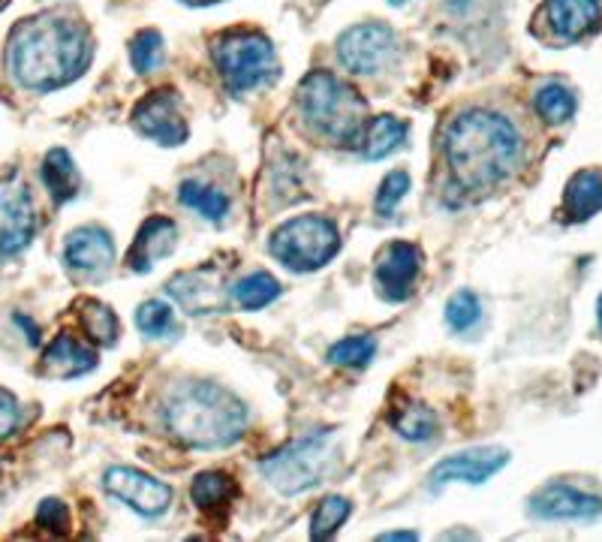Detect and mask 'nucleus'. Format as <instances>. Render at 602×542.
<instances>
[{
  "mask_svg": "<svg viewBox=\"0 0 602 542\" xmlns=\"http://www.w3.org/2000/svg\"><path fill=\"white\" fill-rule=\"evenodd\" d=\"M446 166L458 191L470 196L501 187L522 166V136L510 118L489 109H470L455 118L444 142Z\"/></svg>",
  "mask_w": 602,
  "mask_h": 542,
  "instance_id": "obj_1",
  "label": "nucleus"
},
{
  "mask_svg": "<svg viewBox=\"0 0 602 542\" xmlns=\"http://www.w3.org/2000/svg\"><path fill=\"white\" fill-rule=\"evenodd\" d=\"M12 79L22 88L46 94L76 82L91 61L88 31L64 15H36L15 24L7 48Z\"/></svg>",
  "mask_w": 602,
  "mask_h": 542,
  "instance_id": "obj_2",
  "label": "nucleus"
},
{
  "mask_svg": "<svg viewBox=\"0 0 602 542\" xmlns=\"http://www.w3.org/2000/svg\"><path fill=\"white\" fill-rule=\"evenodd\" d=\"M172 437L194 449H223L244 434L248 413L239 398L217 383L178 386L163 406Z\"/></svg>",
  "mask_w": 602,
  "mask_h": 542,
  "instance_id": "obj_3",
  "label": "nucleus"
},
{
  "mask_svg": "<svg viewBox=\"0 0 602 542\" xmlns=\"http://www.w3.org/2000/svg\"><path fill=\"white\" fill-rule=\"evenodd\" d=\"M296 102L307 124L335 145H362L368 127V102L359 90L329 69H314L298 82Z\"/></svg>",
  "mask_w": 602,
  "mask_h": 542,
  "instance_id": "obj_4",
  "label": "nucleus"
},
{
  "mask_svg": "<svg viewBox=\"0 0 602 542\" xmlns=\"http://www.w3.org/2000/svg\"><path fill=\"white\" fill-rule=\"evenodd\" d=\"M338 462H341L338 443L322 431V434H310L305 441L289 443L281 452L269 455L260 464V470L281 495H298V491L319 486Z\"/></svg>",
  "mask_w": 602,
  "mask_h": 542,
  "instance_id": "obj_5",
  "label": "nucleus"
},
{
  "mask_svg": "<svg viewBox=\"0 0 602 542\" xmlns=\"http://www.w3.org/2000/svg\"><path fill=\"white\" fill-rule=\"evenodd\" d=\"M269 250L289 271H317L335 260V253L341 250V236L329 217H293L274 229Z\"/></svg>",
  "mask_w": 602,
  "mask_h": 542,
  "instance_id": "obj_6",
  "label": "nucleus"
},
{
  "mask_svg": "<svg viewBox=\"0 0 602 542\" xmlns=\"http://www.w3.org/2000/svg\"><path fill=\"white\" fill-rule=\"evenodd\" d=\"M215 64L220 79L232 94L262 88L277 73V55L269 36L256 31H236L223 34L215 43Z\"/></svg>",
  "mask_w": 602,
  "mask_h": 542,
  "instance_id": "obj_7",
  "label": "nucleus"
},
{
  "mask_svg": "<svg viewBox=\"0 0 602 542\" xmlns=\"http://www.w3.org/2000/svg\"><path fill=\"white\" fill-rule=\"evenodd\" d=\"M133 127L139 133L149 136L154 142L166 148L182 145L187 139V121L182 115V100L172 88L151 90L133 109Z\"/></svg>",
  "mask_w": 602,
  "mask_h": 542,
  "instance_id": "obj_8",
  "label": "nucleus"
},
{
  "mask_svg": "<svg viewBox=\"0 0 602 542\" xmlns=\"http://www.w3.org/2000/svg\"><path fill=\"white\" fill-rule=\"evenodd\" d=\"M395 52V34L388 24H355L338 40V57L350 73L371 76L388 64Z\"/></svg>",
  "mask_w": 602,
  "mask_h": 542,
  "instance_id": "obj_9",
  "label": "nucleus"
},
{
  "mask_svg": "<svg viewBox=\"0 0 602 542\" xmlns=\"http://www.w3.org/2000/svg\"><path fill=\"white\" fill-rule=\"evenodd\" d=\"M102 488L130 509H136L139 516H160L169 507L172 488L160 483L154 476L133 470V467H109L102 476Z\"/></svg>",
  "mask_w": 602,
  "mask_h": 542,
  "instance_id": "obj_10",
  "label": "nucleus"
},
{
  "mask_svg": "<svg viewBox=\"0 0 602 542\" xmlns=\"http://www.w3.org/2000/svg\"><path fill=\"white\" fill-rule=\"evenodd\" d=\"M422 271V250L409 241H392L374 269V281L380 293L388 302H404L413 293V283L419 281Z\"/></svg>",
  "mask_w": 602,
  "mask_h": 542,
  "instance_id": "obj_11",
  "label": "nucleus"
},
{
  "mask_svg": "<svg viewBox=\"0 0 602 542\" xmlns=\"http://www.w3.org/2000/svg\"><path fill=\"white\" fill-rule=\"evenodd\" d=\"M510 462V452L506 449H494V446H485V449H470V452H458L452 458H444L431 470V488L449 486V483H470V486H482L489 483L491 476L503 470Z\"/></svg>",
  "mask_w": 602,
  "mask_h": 542,
  "instance_id": "obj_12",
  "label": "nucleus"
},
{
  "mask_svg": "<svg viewBox=\"0 0 602 542\" xmlns=\"http://www.w3.org/2000/svg\"><path fill=\"white\" fill-rule=\"evenodd\" d=\"M530 512H534L536 519L548 521H584L600 516L602 500L588 495V491H579V488L555 483V486L539 488L530 497Z\"/></svg>",
  "mask_w": 602,
  "mask_h": 542,
  "instance_id": "obj_13",
  "label": "nucleus"
},
{
  "mask_svg": "<svg viewBox=\"0 0 602 542\" xmlns=\"http://www.w3.org/2000/svg\"><path fill=\"white\" fill-rule=\"evenodd\" d=\"M36 232L34 203L24 187H12L0 196V253L15 257L22 253Z\"/></svg>",
  "mask_w": 602,
  "mask_h": 542,
  "instance_id": "obj_14",
  "label": "nucleus"
},
{
  "mask_svg": "<svg viewBox=\"0 0 602 542\" xmlns=\"http://www.w3.org/2000/svg\"><path fill=\"white\" fill-rule=\"evenodd\" d=\"M169 295L178 299L190 314H208V311H223L227 307V290L220 286V271H187L182 278L169 283Z\"/></svg>",
  "mask_w": 602,
  "mask_h": 542,
  "instance_id": "obj_15",
  "label": "nucleus"
},
{
  "mask_svg": "<svg viewBox=\"0 0 602 542\" xmlns=\"http://www.w3.org/2000/svg\"><path fill=\"white\" fill-rule=\"evenodd\" d=\"M175 245H178V226L172 224L169 217H149L136 232L130 253H127V265H130V271L145 274V271L154 269V262L169 257Z\"/></svg>",
  "mask_w": 602,
  "mask_h": 542,
  "instance_id": "obj_16",
  "label": "nucleus"
},
{
  "mask_svg": "<svg viewBox=\"0 0 602 542\" xmlns=\"http://www.w3.org/2000/svg\"><path fill=\"white\" fill-rule=\"evenodd\" d=\"M114 260L112 236L102 226H81L76 232H69L67 248H64V262L73 271H97L109 269Z\"/></svg>",
  "mask_w": 602,
  "mask_h": 542,
  "instance_id": "obj_17",
  "label": "nucleus"
},
{
  "mask_svg": "<svg viewBox=\"0 0 602 542\" xmlns=\"http://www.w3.org/2000/svg\"><path fill=\"white\" fill-rule=\"evenodd\" d=\"M546 19L555 36L576 43L581 36L596 31L602 19V3L600 0H548Z\"/></svg>",
  "mask_w": 602,
  "mask_h": 542,
  "instance_id": "obj_18",
  "label": "nucleus"
},
{
  "mask_svg": "<svg viewBox=\"0 0 602 542\" xmlns=\"http://www.w3.org/2000/svg\"><path fill=\"white\" fill-rule=\"evenodd\" d=\"M94 368H97L94 350H88L73 335H57L43 353V365H40V371L52 380H73V377H81Z\"/></svg>",
  "mask_w": 602,
  "mask_h": 542,
  "instance_id": "obj_19",
  "label": "nucleus"
},
{
  "mask_svg": "<svg viewBox=\"0 0 602 542\" xmlns=\"http://www.w3.org/2000/svg\"><path fill=\"white\" fill-rule=\"evenodd\" d=\"M602 208V172L600 170H581L569 178L567 191H563V215L572 224L591 220Z\"/></svg>",
  "mask_w": 602,
  "mask_h": 542,
  "instance_id": "obj_20",
  "label": "nucleus"
},
{
  "mask_svg": "<svg viewBox=\"0 0 602 542\" xmlns=\"http://www.w3.org/2000/svg\"><path fill=\"white\" fill-rule=\"evenodd\" d=\"M40 175H43V184H46V191L52 193V199H55L57 205L69 203L81 187L79 170H76L69 151H64V148H52V151H48Z\"/></svg>",
  "mask_w": 602,
  "mask_h": 542,
  "instance_id": "obj_21",
  "label": "nucleus"
},
{
  "mask_svg": "<svg viewBox=\"0 0 602 542\" xmlns=\"http://www.w3.org/2000/svg\"><path fill=\"white\" fill-rule=\"evenodd\" d=\"M407 139V124L398 121L395 115H380L374 121H368L362 136V151L368 160H383L392 151H398Z\"/></svg>",
  "mask_w": 602,
  "mask_h": 542,
  "instance_id": "obj_22",
  "label": "nucleus"
},
{
  "mask_svg": "<svg viewBox=\"0 0 602 542\" xmlns=\"http://www.w3.org/2000/svg\"><path fill=\"white\" fill-rule=\"evenodd\" d=\"M388 425L398 431L404 441L413 443L431 441L434 434H437V416H434V410L419 404V401H404V404L392 406Z\"/></svg>",
  "mask_w": 602,
  "mask_h": 542,
  "instance_id": "obj_23",
  "label": "nucleus"
},
{
  "mask_svg": "<svg viewBox=\"0 0 602 542\" xmlns=\"http://www.w3.org/2000/svg\"><path fill=\"white\" fill-rule=\"evenodd\" d=\"M178 203L184 208H194L205 220H223L229 212V196L217 187H208V184H199V181H184L178 187Z\"/></svg>",
  "mask_w": 602,
  "mask_h": 542,
  "instance_id": "obj_24",
  "label": "nucleus"
},
{
  "mask_svg": "<svg viewBox=\"0 0 602 542\" xmlns=\"http://www.w3.org/2000/svg\"><path fill=\"white\" fill-rule=\"evenodd\" d=\"M81 328L88 332V338L94 344H100V347H112L114 340H118V316L109 305H102L97 299H88V302H81L79 311Z\"/></svg>",
  "mask_w": 602,
  "mask_h": 542,
  "instance_id": "obj_25",
  "label": "nucleus"
},
{
  "mask_svg": "<svg viewBox=\"0 0 602 542\" xmlns=\"http://www.w3.org/2000/svg\"><path fill=\"white\" fill-rule=\"evenodd\" d=\"M277 295H281V283L274 281L269 271H256V274L241 278L236 283V290H232V299L248 311H260V307L272 305Z\"/></svg>",
  "mask_w": 602,
  "mask_h": 542,
  "instance_id": "obj_26",
  "label": "nucleus"
},
{
  "mask_svg": "<svg viewBox=\"0 0 602 542\" xmlns=\"http://www.w3.org/2000/svg\"><path fill=\"white\" fill-rule=\"evenodd\" d=\"M232 495H236V483L227 474H220V470L199 474L194 479V486H190V497H194V503L199 509L227 507Z\"/></svg>",
  "mask_w": 602,
  "mask_h": 542,
  "instance_id": "obj_27",
  "label": "nucleus"
},
{
  "mask_svg": "<svg viewBox=\"0 0 602 542\" xmlns=\"http://www.w3.org/2000/svg\"><path fill=\"white\" fill-rule=\"evenodd\" d=\"M534 106L543 121H548V124H563L576 112V97L563 85H546V88L536 90Z\"/></svg>",
  "mask_w": 602,
  "mask_h": 542,
  "instance_id": "obj_28",
  "label": "nucleus"
},
{
  "mask_svg": "<svg viewBox=\"0 0 602 542\" xmlns=\"http://www.w3.org/2000/svg\"><path fill=\"white\" fill-rule=\"evenodd\" d=\"M352 503L347 497H326L317 509H314V519H310V540H329L338 533L343 521L350 519Z\"/></svg>",
  "mask_w": 602,
  "mask_h": 542,
  "instance_id": "obj_29",
  "label": "nucleus"
},
{
  "mask_svg": "<svg viewBox=\"0 0 602 542\" xmlns=\"http://www.w3.org/2000/svg\"><path fill=\"white\" fill-rule=\"evenodd\" d=\"M376 340L368 338V335H359V338H343L338 340L329 350V361L335 365H347V368H364L368 361L374 359Z\"/></svg>",
  "mask_w": 602,
  "mask_h": 542,
  "instance_id": "obj_30",
  "label": "nucleus"
},
{
  "mask_svg": "<svg viewBox=\"0 0 602 542\" xmlns=\"http://www.w3.org/2000/svg\"><path fill=\"white\" fill-rule=\"evenodd\" d=\"M163 57V36L157 31H139L130 43V64L136 73H151Z\"/></svg>",
  "mask_w": 602,
  "mask_h": 542,
  "instance_id": "obj_31",
  "label": "nucleus"
},
{
  "mask_svg": "<svg viewBox=\"0 0 602 542\" xmlns=\"http://www.w3.org/2000/svg\"><path fill=\"white\" fill-rule=\"evenodd\" d=\"M136 326L142 335L149 338H160V335H169L175 328V319H172V307L160 299H151L136 311Z\"/></svg>",
  "mask_w": 602,
  "mask_h": 542,
  "instance_id": "obj_32",
  "label": "nucleus"
},
{
  "mask_svg": "<svg viewBox=\"0 0 602 542\" xmlns=\"http://www.w3.org/2000/svg\"><path fill=\"white\" fill-rule=\"evenodd\" d=\"M479 299L470 290H461V293H455L449 299V305H446V323L455 328V332H467V328L473 326L479 319Z\"/></svg>",
  "mask_w": 602,
  "mask_h": 542,
  "instance_id": "obj_33",
  "label": "nucleus"
},
{
  "mask_svg": "<svg viewBox=\"0 0 602 542\" xmlns=\"http://www.w3.org/2000/svg\"><path fill=\"white\" fill-rule=\"evenodd\" d=\"M409 191V175L407 172H388L383 184H380V191H376V212L380 215H392L395 212V205L407 196Z\"/></svg>",
  "mask_w": 602,
  "mask_h": 542,
  "instance_id": "obj_34",
  "label": "nucleus"
},
{
  "mask_svg": "<svg viewBox=\"0 0 602 542\" xmlns=\"http://www.w3.org/2000/svg\"><path fill=\"white\" fill-rule=\"evenodd\" d=\"M36 524L52 533H67L69 528L67 507H64L61 500H52V497H48V500H43L40 509H36Z\"/></svg>",
  "mask_w": 602,
  "mask_h": 542,
  "instance_id": "obj_35",
  "label": "nucleus"
},
{
  "mask_svg": "<svg viewBox=\"0 0 602 542\" xmlns=\"http://www.w3.org/2000/svg\"><path fill=\"white\" fill-rule=\"evenodd\" d=\"M19 422H22V410H19V401L12 392L7 389H0V441H7L15 434L19 429Z\"/></svg>",
  "mask_w": 602,
  "mask_h": 542,
  "instance_id": "obj_36",
  "label": "nucleus"
},
{
  "mask_svg": "<svg viewBox=\"0 0 602 542\" xmlns=\"http://www.w3.org/2000/svg\"><path fill=\"white\" fill-rule=\"evenodd\" d=\"M376 540H380V542H392V540H395V542H401V540L413 542V540H419V536H416L413 531H395V533H380Z\"/></svg>",
  "mask_w": 602,
  "mask_h": 542,
  "instance_id": "obj_37",
  "label": "nucleus"
},
{
  "mask_svg": "<svg viewBox=\"0 0 602 542\" xmlns=\"http://www.w3.org/2000/svg\"><path fill=\"white\" fill-rule=\"evenodd\" d=\"M596 314H600V328H602V295H600V305H596Z\"/></svg>",
  "mask_w": 602,
  "mask_h": 542,
  "instance_id": "obj_38",
  "label": "nucleus"
},
{
  "mask_svg": "<svg viewBox=\"0 0 602 542\" xmlns=\"http://www.w3.org/2000/svg\"><path fill=\"white\" fill-rule=\"evenodd\" d=\"M194 3H215V0H194Z\"/></svg>",
  "mask_w": 602,
  "mask_h": 542,
  "instance_id": "obj_39",
  "label": "nucleus"
},
{
  "mask_svg": "<svg viewBox=\"0 0 602 542\" xmlns=\"http://www.w3.org/2000/svg\"><path fill=\"white\" fill-rule=\"evenodd\" d=\"M392 3H395V7H398V3H404V0H392Z\"/></svg>",
  "mask_w": 602,
  "mask_h": 542,
  "instance_id": "obj_40",
  "label": "nucleus"
}]
</instances>
